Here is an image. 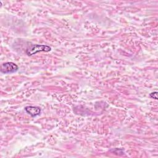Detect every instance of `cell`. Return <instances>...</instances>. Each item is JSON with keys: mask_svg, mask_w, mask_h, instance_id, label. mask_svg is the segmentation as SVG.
<instances>
[{"mask_svg": "<svg viewBox=\"0 0 158 158\" xmlns=\"http://www.w3.org/2000/svg\"><path fill=\"white\" fill-rule=\"evenodd\" d=\"M51 50L50 46L44 44H31L26 49V54L29 56H33L39 52H49Z\"/></svg>", "mask_w": 158, "mask_h": 158, "instance_id": "obj_1", "label": "cell"}, {"mask_svg": "<svg viewBox=\"0 0 158 158\" xmlns=\"http://www.w3.org/2000/svg\"><path fill=\"white\" fill-rule=\"evenodd\" d=\"M19 69V67L17 64L12 62H7L1 65L0 71L2 73H12L17 72Z\"/></svg>", "mask_w": 158, "mask_h": 158, "instance_id": "obj_2", "label": "cell"}, {"mask_svg": "<svg viewBox=\"0 0 158 158\" xmlns=\"http://www.w3.org/2000/svg\"><path fill=\"white\" fill-rule=\"evenodd\" d=\"M25 110L33 117L40 115L41 113V109L38 106H27L25 107Z\"/></svg>", "mask_w": 158, "mask_h": 158, "instance_id": "obj_3", "label": "cell"}, {"mask_svg": "<svg viewBox=\"0 0 158 158\" xmlns=\"http://www.w3.org/2000/svg\"><path fill=\"white\" fill-rule=\"evenodd\" d=\"M157 91H154L153 93H151L149 94V96L151 98L155 99H157Z\"/></svg>", "mask_w": 158, "mask_h": 158, "instance_id": "obj_4", "label": "cell"}]
</instances>
